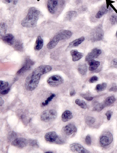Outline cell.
Here are the masks:
<instances>
[{
    "label": "cell",
    "mask_w": 117,
    "mask_h": 153,
    "mask_svg": "<svg viewBox=\"0 0 117 153\" xmlns=\"http://www.w3.org/2000/svg\"><path fill=\"white\" fill-rule=\"evenodd\" d=\"M52 70V67L48 65H42L35 68L26 79L25 87L29 91L34 90L39 83L42 75L47 73Z\"/></svg>",
    "instance_id": "obj_1"
},
{
    "label": "cell",
    "mask_w": 117,
    "mask_h": 153,
    "mask_svg": "<svg viewBox=\"0 0 117 153\" xmlns=\"http://www.w3.org/2000/svg\"><path fill=\"white\" fill-rule=\"evenodd\" d=\"M40 12L36 7H31L28 9L27 15L21 21L24 27L34 28L37 26Z\"/></svg>",
    "instance_id": "obj_2"
},
{
    "label": "cell",
    "mask_w": 117,
    "mask_h": 153,
    "mask_svg": "<svg viewBox=\"0 0 117 153\" xmlns=\"http://www.w3.org/2000/svg\"><path fill=\"white\" fill-rule=\"evenodd\" d=\"M45 140L48 142L51 143H54L59 145L63 144L64 143V140L59 137L58 135L55 132L52 131L46 134L45 135Z\"/></svg>",
    "instance_id": "obj_3"
},
{
    "label": "cell",
    "mask_w": 117,
    "mask_h": 153,
    "mask_svg": "<svg viewBox=\"0 0 117 153\" xmlns=\"http://www.w3.org/2000/svg\"><path fill=\"white\" fill-rule=\"evenodd\" d=\"M57 113L53 109L44 111L40 116L41 120L45 122H51L54 121L57 118Z\"/></svg>",
    "instance_id": "obj_4"
},
{
    "label": "cell",
    "mask_w": 117,
    "mask_h": 153,
    "mask_svg": "<svg viewBox=\"0 0 117 153\" xmlns=\"http://www.w3.org/2000/svg\"><path fill=\"white\" fill-rule=\"evenodd\" d=\"M64 82V80L61 76L58 75H54L49 78L47 82L50 86L56 87L61 85Z\"/></svg>",
    "instance_id": "obj_5"
},
{
    "label": "cell",
    "mask_w": 117,
    "mask_h": 153,
    "mask_svg": "<svg viewBox=\"0 0 117 153\" xmlns=\"http://www.w3.org/2000/svg\"><path fill=\"white\" fill-rule=\"evenodd\" d=\"M113 136L109 132H106L100 137L99 142L100 145L103 147L108 146L112 142Z\"/></svg>",
    "instance_id": "obj_6"
},
{
    "label": "cell",
    "mask_w": 117,
    "mask_h": 153,
    "mask_svg": "<svg viewBox=\"0 0 117 153\" xmlns=\"http://www.w3.org/2000/svg\"><path fill=\"white\" fill-rule=\"evenodd\" d=\"M35 62L34 61L32 60L30 58H27L22 67L17 72L16 74L21 75L25 73L27 71H29L31 67H33V66Z\"/></svg>",
    "instance_id": "obj_7"
},
{
    "label": "cell",
    "mask_w": 117,
    "mask_h": 153,
    "mask_svg": "<svg viewBox=\"0 0 117 153\" xmlns=\"http://www.w3.org/2000/svg\"><path fill=\"white\" fill-rule=\"evenodd\" d=\"M11 144L19 148H23L28 144V141L24 137H18L14 140Z\"/></svg>",
    "instance_id": "obj_8"
},
{
    "label": "cell",
    "mask_w": 117,
    "mask_h": 153,
    "mask_svg": "<svg viewBox=\"0 0 117 153\" xmlns=\"http://www.w3.org/2000/svg\"><path fill=\"white\" fill-rule=\"evenodd\" d=\"M59 5V0H48L47 7L49 12L54 14L57 11Z\"/></svg>",
    "instance_id": "obj_9"
},
{
    "label": "cell",
    "mask_w": 117,
    "mask_h": 153,
    "mask_svg": "<svg viewBox=\"0 0 117 153\" xmlns=\"http://www.w3.org/2000/svg\"><path fill=\"white\" fill-rule=\"evenodd\" d=\"M72 35V32L70 30H61L56 33V35L60 41L69 39Z\"/></svg>",
    "instance_id": "obj_10"
},
{
    "label": "cell",
    "mask_w": 117,
    "mask_h": 153,
    "mask_svg": "<svg viewBox=\"0 0 117 153\" xmlns=\"http://www.w3.org/2000/svg\"><path fill=\"white\" fill-rule=\"evenodd\" d=\"M70 148L71 151L74 153H88L89 151L84 148L79 144L74 143L70 145Z\"/></svg>",
    "instance_id": "obj_11"
},
{
    "label": "cell",
    "mask_w": 117,
    "mask_h": 153,
    "mask_svg": "<svg viewBox=\"0 0 117 153\" xmlns=\"http://www.w3.org/2000/svg\"><path fill=\"white\" fill-rule=\"evenodd\" d=\"M101 53V50L97 48H94L87 55L85 58V61L88 62L91 60L97 58Z\"/></svg>",
    "instance_id": "obj_12"
},
{
    "label": "cell",
    "mask_w": 117,
    "mask_h": 153,
    "mask_svg": "<svg viewBox=\"0 0 117 153\" xmlns=\"http://www.w3.org/2000/svg\"><path fill=\"white\" fill-rule=\"evenodd\" d=\"M63 131L65 135L70 136L77 132V128L74 125L70 124L64 127Z\"/></svg>",
    "instance_id": "obj_13"
},
{
    "label": "cell",
    "mask_w": 117,
    "mask_h": 153,
    "mask_svg": "<svg viewBox=\"0 0 117 153\" xmlns=\"http://www.w3.org/2000/svg\"><path fill=\"white\" fill-rule=\"evenodd\" d=\"M1 39L3 41L9 45H13L15 42V38L11 34H7L2 36Z\"/></svg>",
    "instance_id": "obj_14"
},
{
    "label": "cell",
    "mask_w": 117,
    "mask_h": 153,
    "mask_svg": "<svg viewBox=\"0 0 117 153\" xmlns=\"http://www.w3.org/2000/svg\"><path fill=\"white\" fill-rule=\"evenodd\" d=\"M70 53L73 62H76L79 61L83 57V53L78 52L77 50H72L71 51Z\"/></svg>",
    "instance_id": "obj_15"
},
{
    "label": "cell",
    "mask_w": 117,
    "mask_h": 153,
    "mask_svg": "<svg viewBox=\"0 0 117 153\" xmlns=\"http://www.w3.org/2000/svg\"><path fill=\"white\" fill-rule=\"evenodd\" d=\"M57 37L56 35H55L53 38L51 39L48 44H47V47L48 49H52L55 48L56 46L57 45L58 43L60 41Z\"/></svg>",
    "instance_id": "obj_16"
},
{
    "label": "cell",
    "mask_w": 117,
    "mask_h": 153,
    "mask_svg": "<svg viewBox=\"0 0 117 153\" xmlns=\"http://www.w3.org/2000/svg\"><path fill=\"white\" fill-rule=\"evenodd\" d=\"M44 46L43 39L40 36H38L36 40L34 49L36 51H39L42 49Z\"/></svg>",
    "instance_id": "obj_17"
},
{
    "label": "cell",
    "mask_w": 117,
    "mask_h": 153,
    "mask_svg": "<svg viewBox=\"0 0 117 153\" xmlns=\"http://www.w3.org/2000/svg\"><path fill=\"white\" fill-rule=\"evenodd\" d=\"M85 40L84 37L82 36L81 37L76 39L73 41L71 42L69 44L68 48H74L78 46L81 43L83 42Z\"/></svg>",
    "instance_id": "obj_18"
},
{
    "label": "cell",
    "mask_w": 117,
    "mask_h": 153,
    "mask_svg": "<svg viewBox=\"0 0 117 153\" xmlns=\"http://www.w3.org/2000/svg\"><path fill=\"white\" fill-rule=\"evenodd\" d=\"M88 64L89 66L88 67L89 71H94L97 69L99 67L100 65V62L95 61L94 59H92L88 61Z\"/></svg>",
    "instance_id": "obj_19"
},
{
    "label": "cell",
    "mask_w": 117,
    "mask_h": 153,
    "mask_svg": "<svg viewBox=\"0 0 117 153\" xmlns=\"http://www.w3.org/2000/svg\"><path fill=\"white\" fill-rule=\"evenodd\" d=\"M73 118L72 113L69 111H66L63 113L61 116L62 121L66 122L70 121Z\"/></svg>",
    "instance_id": "obj_20"
},
{
    "label": "cell",
    "mask_w": 117,
    "mask_h": 153,
    "mask_svg": "<svg viewBox=\"0 0 117 153\" xmlns=\"http://www.w3.org/2000/svg\"><path fill=\"white\" fill-rule=\"evenodd\" d=\"M108 12V9L107 7L105 5H103L100 7V10L96 13V18L100 19L104 15L107 13Z\"/></svg>",
    "instance_id": "obj_21"
},
{
    "label": "cell",
    "mask_w": 117,
    "mask_h": 153,
    "mask_svg": "<svg viewBox=\"0 0 117 153\" xmlns=\"http://www.w3.org/2000/svg\"><path fill=\"white\" fill-rule=\"evenodd\" d=\"M87 66L86 63H81L78 65V72L82 75H84L86 73L87 71Z\"/></svg>",
    "instance_id": "obj_22"
},
{
    "label": "cell",
    "mask_w": 117,
    "mask_h": 153,
    "mask_svg": "<svg viewBox=\"0 0 117 153\" xmlns=\"http://www.w3.org/2000/svg\"><path fill=\"white\" fill-rule=\"evenodd\" d=\"M13 46L15 51L19 52H22L24 50V46L22 42L19 40L15 41Z\"/></svg>",
    "instance_id": "obj_23"
},
{
    "label": "cell",
    "mask_w": 117,
    "mask_h": 153,
    "mask_svg": "<svg viewBox=\"0 0 117 153\" xmlns=\"http://www.w3.org/2000/svg\"><path fill=\"white\" fill-rule=\"evenodd\" d=\"M77 15H78V14L76 11H69L66 14L65 19L68 21H71L77 17Z\"/></svg>",
    "instance_id": "obj_24"
},
{
    "label": "cell",
    "mask_w": 117,
    "mask_h": 153,
    "mask_svg": "<svg viewBox=\"0 0 117 153\" xmlns=\"http://www.w3.org/2000/svg\"><path fill=\"white\" fill-rule=\"evenodd\" d=\"M115 101V98L114 96H109L106 98L103 103L105 107L109 106L114 103Z\"/></svg>",
    "instance_id": "obj_25"
},
{
    "label": "cell",
    "mask_w": 117,
    "mask_h": 153,
    "mask_svg": "<svg viewBox=\"0 0 117 153\" xmlns=\"http://www.w3.org/2000/svg\"><path fill=\"white\" fill-rule=\"evenodd\" d=\"M75 103L78 106L80 107L81 108H83V109H86L87 108L86 104L84 100L77 99L75 100Z\"/></svg>",
    "instance_id": "obj_26"
},
{
    "label": "cell",
    "mask_w": 117,
    "mask_h": 153,
    "mask_svg": "<svg viewBox=\"0 0 117 153\" xmlns=\"http://www.w3.org/2000/svg\"><path fill=\"white\" fill-rule=\"evenodd\" d=\"M107 88V84L106 83H103L101 84H98L96 85V90L98 92L103 91Z\"/></svg>",
    "instance_id": "obj_27"
},
{
    "label": "cell",
    "mask_w": 117,
    "mask_h": 153,
    "mask_svg": "<svg viewBox=\"0 0 117 153\" xmlns=\"http://www.w3.org/2000/svg\"><path fill=\"white\" fill-rule=\"evenodd\" d=\"M56 96V95L55 94H52L48 98H47V100H45L44 102H43L41 104V105L42 106H46L49 103L51 102L52 100V99L55 97Z\"/></svg>",
    "instance_id": "obj_28"
},
{
    "label": "cell",
    "mask_w": 117,
    "mask_h": 153,
    "mask_svg": "<svg viewBox=\"0 0 117 153\" xmlns=\"http://www.w3.org/2000/svg\"><path fill=\"white\" fill-rule=\"evenodd\" d=\"M9 83L7 81H1V92L6 90L9 88Z\"/></svg>",
    "instance_id": "obj_29"
},
{
    "label": "cell",
    "mask_w": 117,
    "mask_h": 153,
    "mask_svg": "<svg viewBox=\"0 0 117 153\" xmlns=\"http://www.w3.org/2000/svg\"><path fill=\"white\" fill-rule=\"evenodd\" d=\"M110 21L113 25L117 24V15L113 14L111 15L110 18Z\"/></svg>",
    "instance_id": "obj_30"
},
{
    "label": "cell",
    "mask_w": 117,
    "mask_h": 153,
    "mask_svg": "<svg viewBox=\"0 0 117 153\" xmlns=\"http://www.w3.org/2000/svg\"><path fill=\"white\" fill-rule=\"evenodd\" d=\"M104 106L103 103H101V104H96L93 110L97 111H100L102 110L103 109Z\"/></svg>",
    "instance_id": "obj_31"
},
{
    "label": "cell",
    "mask_w": 117,
    "mask_h": 153,
    "mask_svg": "<svg viewBox=\"0 0 117 153\" xmlns=\"http://www.w3.org/2000/svg\"><path fill=\"white\" fill-rule=\"evenodd\" d=\"M95 122V118L92 117H87L86 119V122L87 125H92Z\"/></svg>",
    "instance_id": "obj_32"
},
{
    "label": "cell",
    "mask_w": 117,
    "mask_h": 153,
    "mask_svg": "<svg viewBox=\"0 0 117 153\" xmlns=\"http://www.w3.org/2000/svg\"><path fill=\"white\" fill-rule=\"evenodd\" d=\"M28 145L33 146H35V147L38 146V142L36 140H28Z\"/></svg>",
    "instance_id": "obj_33"
},
{
    "label": "cell",
    "mask_w": 117,
    "mask_h": 153,
    "mask_svg": "<svg viewBox=\"0 0 117 153\" xmlns=\"http://www.w3.org/2000/svg\"><path fill=\"white\" fill-rule=\"evenodd\" d=\"M16 133L14 131H13V132H11L9 134L8 140H10V141H12L13 140H15L16 139Z\"/></svg>",
    "instance_id": "obj_34"
},
{
    "label": "cell",
    "mask_w": 117,
    "mask_h": 153,
    "mask_svg": "<svg viewBox=\"0 0 117 153\" xmlns=\"http://www.w3.org/2000/svg\"><path fill=\"white\" fill-rule=\"evenodd\" d=\"M85 142L87 145H91V143H92V140H91L90 136L89 135H88L86 136Z\"/></svg>",
    "instance_id": "obj_35"
},
{
    "label": "cell",
    "mask_w": 117,
    "mask_h": 153,
    "mask_svg": "<svg viewBox=\"0 0 117 153\" xmlns=\"http://www.w3.org/2000/svg\"><path fill=\"white\" fill-rule=\"evenodd\" d=\"M98 80V78L96 76H93L89 79V82L90 83H93Z\"/></svg>",
    "instance_id": "obj_36"
},
{
    "label": "cell",
    "mask_w": 117,
    "mask_h": 153,
    "mask_svg": "<svg viewBox=\"0 0 117 153\" xmlns=\"http://www.w3.org/2000/svg\"><path fill=\"white\" fill-rule=\"evenodd\" d=\"M1 33H3L5 34L6 31L5 24L4 23H2L1 25Z\"/></svg>",
    "instance_id": "obj_37"
},
{
    "label": "cell",
    "mask_w": 117,
    "mask_h": 153,
    "mask_svg": "<svg viewBox=\"0 0 117 153\" xmlns=\"http://www.w3.org/2000/svg\"><path fill=\"white\" fill-rule=\"evenodd\" d=\"M106 115L107 117V118L108 120L109 121L111 119L112 115V113L111 111H108L106 112Z\"/></svg>",
    "instance_id": "obj_38"
},
{
    "label": "cell",
    "mask_w": 117,
    "mask_h": 153,
    "mask_svg": "<svg viewBox=\"0 0 117 153\" xmlns=\"http://www.w3.org/2000/svg\"><path fill=\"white\" fill-rule=\"evenodd\" d=\"M10 88L9 87L8 88L6 89V90H3L2 92H1V94L2 95H6V94H7L10 91Z\"/></svg>",
    "instance_id": "obj_39"
},
{
    "label": "cell",
    "mask_w": 117,
    "mask_h": 153,
    "mask_svg": "<svg viewBox=\"0 0 117 153\" xmlns=\"http://www.w3.org/2000/svg\"><path fill=\"white\" fill-rule=\"evenodd\" d=\"M110 91L114 92H117V86H113L110 88Z\"/></svg>",
    "instance_id": "obj_40"
},
{
    "label": "cell",
    "mask_w": 117,
    "mask_h": 153,
    "mask_svg": "<svg viewBox=\"0 0 117 153\" xmlns=\"http://www.w3.org/2000/svg\"><path fill=\"white\" fill-rule=\"evenodd\" d=\"M84 99L88 101H90L93 99V98L92 97H91L90 96H83Z\"/></svg>",
    "instance_id": "obj_41"
},
{
    "label": "cell",
    "mask_w": 117,
    "mask_h": 153,
    "mask_svg": "<svg viewBox=\"0 0 117 153\" xmlns=\"http://www.w3.org/2000/svg\"><path fill=\"white\" fill-rule=\"evenodd\" d=\"M76 94L75 90H73L70 92V96H73L75 95Z\"/></svg>",
    "instance_id": "obj_42"
},
{
    "label": "cell",
    "mask_w": 117,
    "mask_h": 153,
    "mask_svg": "<svg viewBox=\"0 0 117 153\" xmlns=\"http://www.w3.org/2000/svg\"><path fill=\"white\" fill-rule=\"evenodd\" d=\"M4 100L2 98H1V99H0V106H2L4 104Z\"/></svg>",
    "instance_id": "obj_43"
},
{
    "label": "cell",
    "mask_w": 117,
    "mask_h": 153,
    "mask_svg": "<svg viewBox=\"0 0 117 153\" xmlns=\"http://www.w3.org/2000/svg\"><path fill=\"white\" fill-rule=\"evenodd\" d=\"M13 0H4V2L7 3H11V2H13Z\"/></svg>",
    "instance_id": "obj_44"
},
{
    "label": "cell",
    "mask_w": 117,
    "mask_h": 153,
    "mask_svg": "<svg viewBox=\"0 0 117 153\" xmlns=\"http://www.w3.org/2000/svg\"><path fill=\"white\" fill-rule=\"evenodd\" d=\"M113 63L114 65H117V59H114L113 61Z\"/></svg>",
    "instance_id": "obj_45"
},
{
    "label": "cell",
    "mask_w": 117,
    "mask_h": 153,
    "mask_svg": "<svg viewBox=\"0 0 117 153\" xmlns=\"http://www.w3.org/2000/svg\"><path fill=\"white\" fill-rule=\"evenodd\" d=\"M18 0H13V3L14 5H16L17 3H18Z\"/></svg>",
    "instance_id": "obj_46"
},
{
    "label": "cell",
    "mask_w": 117,
    "mask_h": 153,
    "mask_svg": "<svg viewBox=\"0 0 117 153\" xmlns=\"http://www.w3.org/2000/svg\"><path fill=\"white\" fill-rule=\"evenodd\" d=\"M45 153H53V152L51 151H47L46 152H45Z\"/></svg>",
    "instance_id": "obj_47"
},
{
    "label": "cell",
    "mask_w": 117,
    "mask_h": 153,
    "mask_svg": "<svg viewBox=\"0 0 117 153\" xmlns=\"http://www.w3.org/2000/svg\"><path fill=\"white\" fill-rule=\"evenodd\" d=\"M116 36L117 37V31L116 33Z\"/></svg>",
    "instance_id": "obj_48"
}]
</instances>
